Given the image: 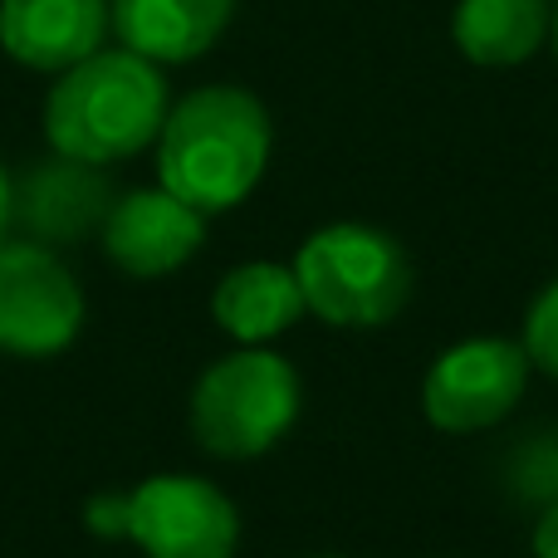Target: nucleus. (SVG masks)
Listing matches in <instances>:
<instances>
[{"instance_id": "nucleus-11", "label": "nucleus", "mask_w": 558, "mask_h": 558, "mask_svg": "<svg viewBox=\"0 0 558 558\" xmlns=\"http://www.w3.org/2000/svg\"><path fill=\"white\" fill-rule=\"evenodd\" d=\"M123 49L153 64H192L226 35L235 0H108Z\"/></svg>"}, {"instance_id": "nucleus-7", "label": "nucleus", "mask_w": 558, "mask_h": 558, "mask_svg": "<svg viewBox=\"0 0 558 558\" xmlns=\"http://www.w3.org/2000/svg\"><path fill=\"white\" fill-rule=\"evenodd\" d=\"M84 324V289L39 241H0V348L45 357L74 343Z\"/></svg>"}, {"instance_id": "nucleus-12", "label": "nucleus", "mask_w": 558, "mask_h": 558, "mask_svg": "<svg viewBox=\"0 0 558 558\" xmlns=\"http://www.w3.org/2000/svg\"><path fill=\"white\" fill-rule=\"evenodd\" d=\"M211 314L235 343L260 348L299 324L304 294H299V279L289 265L251 260V265H235V270L216 284Z\"/></svg>"}, {"instance_id": "nucleus-1", "label": "nucleus", "mask_w": 558, "mask_h": 558, "mask_svg": "<svg viewBox=\"0 0 558 558\" xmlns=\"http://www.w3.org/2000/svg\"><path fill=\"white\" fill-rule=\"evenodd\" d=\"M270 167V113L255 94L211 84L167 108L157 133V177L192 211L241 206Z\"/></svg>"}, {"instance_id": "nucleus-6", "label": "nucleus", "mask_w": 558, "mask_h": 558, "mask_svg": "<svg viewBox=\"0 0 558 558\" xmlns=\"http://www.w3.org/2000/svg\"><path fill=\"white\" fill-rule=\"evenodd\" d=\"M530 353L510 338H465L446 348L422 383L426 422L446 436H471L505 422L530 387Z\"/></svg>"}, {"instance_id": "nucleus-19", "label": "nucleus", "mask_w": 558, "mask_h": 558, "mask_svg": "<svg viewBox=\"0 0 558 558\" xmlns=\"http://www.w3.org/2000/svg\"><path fill=\"white\" fill-rule=\"evenodd\" d=\"M318 558H338V554H318Z\"/></svg>"}, {"instance_id": "nucleus-10", "label": "nucleus", "mask_w": 558, "mask_h": 558, "mask_svg": "<svg viewBox=\"0 0 558 558\" xmlns=\"http://www.w3.org/2000/svg\"><path fill=\"white\" fill-rule=\"evenodd\" d=\"M108 0H0V49L20 69L64 74L104 49Z\"/></svg>"}, {"instance_id": "nucleus-15", "label": "nucleus", "mask_w": 558, "mask_h": 558, "mask_svg": "<svg viewBox=\"0 0 558 558\" xmlns=\"http://www.w3.org/2000/svg\"><path fill=\"white\" fill-rule=\"evenodd\" d=\"M524 353L544 377L558 383V279L539 289V299L524 314Z\"/></svg>"}, {"instance_id": "nucleus-4", "label": "nucleus", "mask_w": 558, "mask_h": 558, "mask_svg": "<svg viewBox=\"0 0 558 558\" xmlns=\"http://www.w3.org/2000/svg\"><path fill=\"white\" fill-rule=\"evenodd\" d=\"M88 530L133 539L147 558H231L241 514L202 475H153L133 495H98L88 505Z\"/></svg>"}, {"instance_id": "nucleus-8", "label": "nucleus", "mask_w": 558, "mask_h": 558, "mask_svg": "<svg viewBox=\"0 0 558 558\" xmlns=\"http://www.w3.org/2000/svg\"><path fill=\"white\" fill-rule=\"evenodd\" d=\"M206 241V216L177 202L167 186H143L113 202L104 221V251L118 270L137 279L172 275L202 251Z\"/></svg>"}, {"instance_id": "nucleus-9", "label": "nucleus", "mask_w": 558, "mask_h": 558, "mask_svg": "<svg viewBox=\"0 0 558 558\" xmlns=\"http://www.w3.org/2000/svg\"><path fill=\"white\" fill-rule=\"evenodd\" d=\"M113 186L98 167L74 157H49L29 167L20 182H10V221L25 226L39 245L45 241H84L88 231H104L113 211Z\"/></svg>"}, {"instance_id": "nucleus-18", "label": "nucleus", "mask_w": 558, "mask_h": 558, "mask_svg": "<svg viewBox=\"0 0 558 558\" xmlns=\"http://www.w3.org/2000/svg\"><path fill=\"white\" fill-rule=\"evenodd\" d=\"M549 35H554V49H558V10H554V25H549Z\"/></svg>"}, {"instance_id": "nucleus-2", "label": "nucleus", "mask_w": 558, "mask_h": 558, "mask_svg": "<svg viewBox=\"0 0 558 558\" xmlns=\"http://www.w3.org/2000/svg\"><path fill=\"white\" fill-rule=\"evenodd\" d=\"M167 123V78L133 49H98L64 69L45 98V137L59 157L88 167L128 162Z\"/></svg>"}, {"instance_id": "nucleus-5", "label": "nucleus", "mask_w": 558, "mask_h": 558, "mask_svg": "<svg viewBox=\"0 0 558 558\" xmlns=\"http://www.w3.org/2000/svg\"><path fill=\"white\" fill-rule=\"evenodd\" d=\"M299 416V373L270 348H241L202 373L192 432L221 461H251L279 446Z\"/></svg>"}, {"instance_id": "nucleus-3", "label": "nucleus", "mask_w": 558, "mask_h": 558, "mask_svg": "<svg viewBox=\"0 0 558 558\" xmlns=\"http://www.w3.org/2000/svg\"><path fill=\"white\" fill-rule=\"evenodd\" d=\"M304 308L333 328H383L412 299V260L377 226L338 221L314 231L294 255Z\"/></svg>"}, {"instance_id": "nucleus-16", "label": "nucleus", "mask_w": 558, "mask_h": 558, "mask_svg": "<svg viewBox=\"0 0 558 558\" xmlns=\"http://www.w3.org/2000/svg\"><path fill=\"white\" fill-rule=\"evenodd\" d=\"M534 558H558V500L544 505L539 524H534Z\"/></svg>"}, {"instance_id": "nucleus-17", "label": "nucleus", "mask_w": 558, "mask_h": 558, "mask_svg": "<svg viewBox=\"0 0 558 558\" xmlns=\"http://www.w3.org/2000/svg\"><path fill=\"white\" fill-rule=\"evenodd\" d=\"M5 226H10V177L0 167V235H5Z\"/></svg>"}, {"instance_id": "nucleus-14", "label": "nucleus", "mask_w": 558, "mask_h": 558, "mask_svg": "<svg viewBox=\"0 0 558 558\" xmlns=\"http://www.w3.org/2000/svg\"><path fill=\"white\" fill-rule=\"evenodd\" d=\"M510 485L520 500L530 505H554L558 500V441H530L514 451Z\"/></svg>"}, {"instance_id": "nucleus-13", "label": "nucleus", "mask_w": 558, "mask_h": 558, "mask_svg": "<svg viewBox=\"0 0 558 558\" xmlns=\"http://www.w3.org/2000/svg\"><path fill=\"white\" fill-rule=\"evenodd\" d=\"M549 0H461L451 15V39L471 64L510 69L549 39Z\"/></svg>"}]
</instances>
